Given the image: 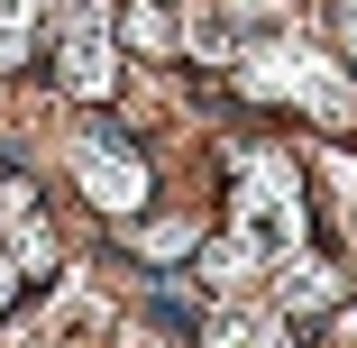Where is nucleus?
Wrapping results in <instances>:
<instances>
[{
    "label": "nucleus",
    "mask_w": 357,
    "mask_h": 348,
    "mask_svg": "<svg viewBox=\"0 0 357 348\" xmlns=\"http://www.w3.org/2000/svg\"><path fill=\"white\" fill-rule=\"evenodd\" d=\"M312 248V202H303V174L284 147H257L229 165V220H220V248H211V275L220 285H248V275H284Z\"/></svg>",
    "instance_id": "obj_1"
},
{
    "label": "nucleus",
    "mask_w": 357,
    "mask_h": 348,
    "mask_svg": "<svg viewBox=\"0 0 357 348\" xmlns=\"http://www.w3.org/2000/svg\"><path fill=\"white\" fill-rule=\"evenodd\" d=\"M55 257H64V248H55V220H46L37 183L0 165V312H10L28 285H46V275H55Z\"/></svg>",
    "instance_id": "obj_2"
},
{
    "label": "nucleus",
    "mask_w": 357,
    "mask_h": 348,
    "mask_svg": "<svg viewBox=\"0 0 357 348\" xmlns=\"http://www.w3.org/2000/svg\"><path fill=\"white\" fill-rule=\"evenodd\" d=\"M64 46H55V83L74 92V101H110L119 92V28H110V0H64L55 10Z\"/></svg>",
    "instance_id": "obj_3"
},
{
    "label": "nucleus",
    "mask_w": 357,
    "mask_h": 348,
    "mask_svg": "<svg viewBox=\"0 0 357 348\" xmlns=\"http://www.w3.org/2000/svg\"><path fill=\"white\" fill-rule=\"evenodd\" d=\"M74 183L92 192V211H110V220H128V211H147V192H156V174H147V156L128 147V137L92 110V128H83V147H74Z\"/></svg>",
    "instance_id": "obj_4"
},
{
    "label": "nucleus",
    "mask_w": 357,
    "mask_h": 348,
    "mask_svg": "<svg viewBox=\"0 0 357 348\" xmlns=\"http://www.w3.org/2000/svg\"><path fill=\"white\" fill-rule=\"evenodd\" d=\"M275 303H284V330H321V321L348 303V266L321 257V248H303L294 266L275 275Z\"/></svg>",
    "instance_id": "obj_5"
},
{
    "label": "nucleus",
    "mask_w": 357,
    "mask_h": 348,
    "mask_svg": "<svg viewBox=\"0 0 357 348\" xmlns=\"http://www.w3.org/2000/svg\"><path fill=\"white\" fill-rule=\"evenodd\" d=\"M46 37V0H0V74H19Z\"/></svg>",
    "instance_id": "obj_6"
},
{
    "label": "nucleus",
    "mask_w": 357,
    "mask_h": 348,
    "mask_svg": "<svg viewBox=\"0 0 357 348\" xmlns=\"http://www.w3.org/2000/svg\"><path fill=\"white\" fill-rule=\"evenodd\" d=\"M339 37H348V55H357V0H348V19H339Z\"/></svg>",
    "instance_id": "obj_7"
}]
</instances>
